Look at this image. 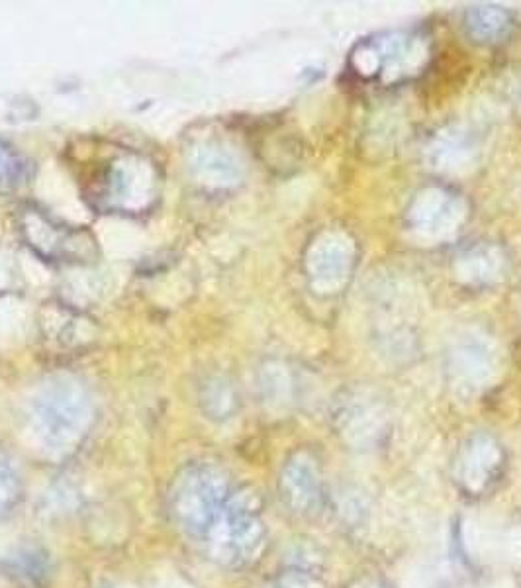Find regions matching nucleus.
I'll return each instance as SVG.
<instances>
[{"label": "nucleus", "instance_id": "nucleus-12", "mask_svg": "<svg viewBox=\"0 0 521 588\" xmlns=\"http://www.w3.org/2000/svg\"><path fill=\"white\" fill-rule=\"evenodd\" d=\"M52 569L49 553L34 542L16 545L0 557V575L20 587H42L49 579Z\"/></svg>", "mask_w": 521, "mask_h": 588}, {"label": "nucleus", "instance_id": "nucleus-11", "mask_svg": "<svg viewBox=\"0 0 521 588\" xmlns=\"http://www.w3.org/2000/svg\"><path fill=\"white\" fill-rule=\"evenodd\" d=\"M428 160L435 170L463 173L477 163L480 143L465 126H450L432 138L428 145Z\"/></svg>", "mask_w": 521, "mask_h": 588}, {"label": "nucleus", "instance_id": "nucleus-14", "mask_svg": "<svg viewBox=\"0 0 521 588\" xmlns=\"http://www.w3.org/2000/svg\"><path fill=\"white\" fill-rule=\"evenodd\" d=\"M512 26V14L502 7L478 4L465 12V28H467L468 36L480 44L500 42L510 34Z\"/></svg>", "mask_w": 521, "mask_h": 588}, {"label": "nucleus", "instance_id": "nucleus-15", "mask_svg": "<svg viewBox=\"0 0 521 588\" xmlns=\"http://www.w3.org/2000/svg\"><path fill=\"white\" fill-rule=\"evenodd\" d=\"M22 497V479L16 465L4 454H0V516H7L16 509Z\"/></svg>", "mask_w": 521, "mask_h": 588}, {"label": "nucleus", "instance_id": "nucleus-9", "mask_svg": "<svg viewBox=\"0 0 521 588\" xmlns=\"http://www.w3.org/2000/svg\"><path fill=\"white\" fill-rule=\"evenodd\" d=\"M355 243L347 233L328 230L312 243L306 268L315 291L333 294L345 286L355 268Z\"/></svg>", "mask_w": 521, "mask_h": 588}, {"label": "nucleus", "instance_id": "nucleus-2", "mask_svg": "<svg viewBox=\"0 0 521 588\" xmlns=\"http://www.w3.org/2000/svg\"><path fill=\"white\" fill-rule=\"evenodd\" d=\"M232 481L220 467L195 464L185 467L173 479L169 489V512L182 534L202 542L214 524L225 500L232 494Z\"/></svg>", "mask_w": 521, "mask_h": 588}, {"label": "nucleus", "instance_id": "nucleus-1", "mask_svg": "<svg viewBox=\"0 0 521 588\" xmlns=\"http://www.w3.org/2000/svg\"><path fill=\"white\" fill-rule=\"evenodd\" d=\"M202 544L208 557L225 569H243L257 562L267 545L259 494L250 487L232 490Z\"/></svg>", "mask_w": 521, "mask_h": 588}, {"label": "nucleus", "instance_id": "nucleus-13", "mask_svg": "<svg viewBox=\"0 0 521 588\" xmlns=\"http://www.w3.org/2000/svg\"><path fill=\"white\" fill-rule=\"evenodd\" d=\"M506 255L496 246H478L463 253L455 265L458 279L467 285H492L502 276Z\"/></svg>", "mask_w": 521, "mask_h": 588}, {"label": "nucleus", "instance_id": "nucleus-3", "mask_svg": "<svg viewBox=\"0 0 521 588\" xmlns=\"http://www.w3.org/2000/svg\"><path fill=\"white\" fill-rule=\"evenodd\" d=\"M508 454L502 442L492 434L477 432L458 447L453 461V482L468 500L486 499L506 477Z\"/></svg>", "mask_w": 521, "mask_h": 588}, {"label": "nucleus", "instance_id": "nucleus-8", "mask_svg": "<svg viewBox=\"0 0 521 588\" xmlns=\"http://www.w3.org/2000/svg\"><path fill=\"white\" fill-rule=\"evenodd\" d=\"M87 420V404L77 392H54L37 406V429L42 442L57 454H67L79 446Z\"/></svg>", "mask_w": 521, "mask_h": 588}, {"label": "nucleus", "instance_id": "nucleus-7", "mask_svg": "<svg viewBox=\"0 0 521 588\" xmlns=\"http://www.w3.org/2000/svg\"><path fill=\"white\" fill-rule=\"evenodd\" d=\"M465 216V200L450 188H423L408 208V228L418 240L437 243L457 232Z\"/></svg>", "mask_w": 521, "mask_h": 588}, {"label": "nucleus", "instance_id": "nucleus-6", "mask_svg": "<svg viewBox=\"0 0 521 588\" xmlns=\"http://www.w3.org/2000/svg\"><path fill=\"white\" fill-rule=\"evenodd\" d=\"M500 371L495 341L480 331L461 334L447 353V374L457 391L477 394L492 383Z\"/></svg>", "mask_w": 521, "mask_h": 588}, {"label": "nucleus", "instance_id": "nucleus-4", "mask_svg": "<svg viewBox=\"0 0 521 588\" xmlns=\"http://www.w3.org/2000/svg\"><path fill=\"white\" fill-rule=\"evenodd\" d=\"M333 428L355 451H375L390 434V414L380 396L370 391L343 392L332 412Z\"/></svg>", "mask_w": 521, "mask_h": 588}, {"label": "nucleus", "instance_id": "nucleus-17", "mask_svg": "<svg viewBox=\"0 0 521 588\" xmlns=\"http://www.w3.org/2000/svg\"><path fill=\"white\" fill-rule=\"evenodd\" d=\"M335 512L342 516L345 524H351V526L359 524V522H363V518H365V509H363V504H361L357 497H353L351 492H345V494H342V497L337 499Z\"/></svg>", "mask_w": 521, "mask_h": 588}, {"label": "nucleus", "instance_id": "nucleus-16", "mask_svg": "<svg viewBox=\"0 0 521 588\" xmlns=\"http://www.w3.org/2000/svg\"><path fill=\"white\" fill-rule=\"evenodd\" d=\"M269 588H325V582L320 570L287 565V569L280 570L273 579Z\"/></svg>", "mask_w": 521, "mask_h": 588}, {"label": "nucleus", "instance_id": "nucleus-5", "mask_svg": "<svg viewBox=\"0 0 521 588\" xmlns=\"http://www.w3.org/2000/svg\"><path fill=\"white\" fill-rule=\"evenodd\" d=\"M279 497L292 516L314 518L324 510V472L314 454L298 449L288 457L280 469Z\"/></svg>", "mask_w": 521, "mask_h": 588}, {"label": "nucleus", "instance_id": "nucleus-10", "mask_svg": "<svg viewBox=\"0 0 521 588\" xmlns=\"http://www.w3.org/2000/svg\"><path fill=\"white\" fill-rule=\"evenodd\" d=\"M353 63L357 72L365 77L373 75H392L400 77L404 73L412 72L413 65L422 57V44L418 37L406 34H390V36L370 40L361 45L359 52H355Z\"/></svg>", "mask_w": 521, "mask_h": 588}, {"label": "nucleus", "instance_id": "nucleus-18", "mask_svg": "<svg viewBox=\"0 0 521 588\" xmlns=\"http://www.w3.org/2000/svg\"><path fill=\"white\" fill-rule=\"evenodd\" d=\"M347 588H392L387 580L375 577V575H363L359 579L353 580Z\"/></svg>", "mask_w": 521, "mask_h": 588}]
</instances>
